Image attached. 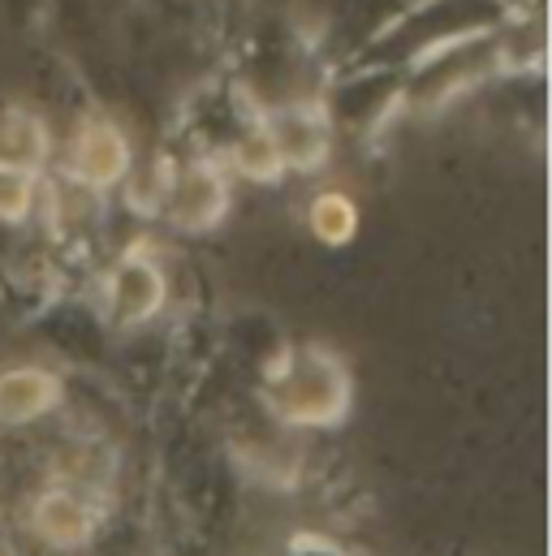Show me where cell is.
<instances>
[{"instance_id":"6","label":"cell","mask_w":552,"mask_h":556,"mask_svg":"<svg viewBox=\"0 0 552 556\" xmlns=\"http://www.w3.org/2000/svg\"><path fill=\"white\" fill-rule=\"evenodd\" d=\"M30 531L48 548H83L100 531V509L74 488H43L30 505Z\"/></svg>"},{"instance_id":"4","label":"cell","mask_w":552,"mask_h":556,"mask_svg":"<svg viewBox=\"0 0 552 556\" xmlns=\"http://www.w3.org/2000/svg\"><path fill=\"white\" fill-rule=\"evenodd\" d=\"M168 302V277L164 268L147 255L130 247L104 277V311L117 328H142L151 324Z\"/></svg>"},{"instance_id":"9","label":"cell","mask_w":552,"mask_h":556,"mask_svg":"<svg viewBox=\"0 0 552 556\" xmlns=\"http://www.w3.org/2000/svg\"><path fill=\"white\" fill-rule=\"evenodd\" d=\"M306 225L324 247H350L359 233V203L346 190H319L306 207Z\"/></svg>"},{"instance_id":"8","label":"cell","mask_w":552,"mask_h":556,"mask_svg":"<svg viewBox=\"0 0 552 556\" xmlns=\"http://www.w3.org/2000/svg\"><path fill=\"white\" fill-rule=\"evenodd\" d=\"M48 155H52V135L39 113L17 104L0 109V168L39 177L48 168Z\"/></svg>"},{"instance_id":"11","label":"cell","mask_w":552,"mask_h":556,"mask_svg":"<svg viewBox=\"0 0 552 556\" xmlns=\"http://www.w3.org/2000/svg\"><path fill=\"white\" fill-rule=\"evenodd\" d=\"M35 203H39V177L0 168V220L4 225H22L35 212Z\"/></svg>"},{"instance_id":"5","label":"cell","mask_w":552,"mask_h":556,"mask_svg":"<svg viewBox=\"0 0 552 556\" xmlns=\"http://www.w3.org/2000/svg\"><path fill=\"white\" fill-rule=\"evenodd\" d=\"M264 126L273 135L285 168H293V173L324 168V160L333 151V126L319 104H289V109L264 113Z\"/></svg>"},{"instance_id":"7","label":"cell","mask_w":552,"mask_h":556,"mask_svg":"<svg viewBox=\"0 0 552 556\" xmlns=\"http://www.w3.org/2000/svg\"><path fill=\"white\" fill-rule=\"evenodd\" d=\"M61 376L48 367L0 371V427H26L61 406Z\"/></svg>"},{"instance_id":"10","label":"cell","mask_w":552,"mask_h":556,"mask_svg":"<svg viewBox=\"0 0 552 556\" xmlns=\"http://www.w3.org/2000/svg\"><path fill=\"white\" fill-rule=\"evenodd\" d=\"M229 168L242 173L247 181H260V186H268V181H276V177L285 173V160H280V151H276L264 117H255V122L247 126V135L229 147Z\"/></svg>"},{"instance_id":"2","label":"cell","mask_w":552,"mask_h":556,"mask_svg":"<svg viewBox=\"0 0 552 556\" xmlns=\"http://www.w3.org/2000/svg\"><path fill=\"white\" fill-rule=\"evenodd\" d=\"M65 181L91 194H109L113 186H126L135 173V147L126 139V130L104 117V113H87L74 126V139L65 151Z\"/></svg>"},{"instance_id":"3","label":"cell","mask_w":552,"mask_h":556,"mask_svg":"<svg viewBox=\"0 0 552 556\" xmlns=\"http://www.w3.org/2000/svg\"><path fill=\"white\" fill-rule=\"evenodd\" d=\"M229 203H234V186H229L225 164L186 160L181 168L168 173L160 212L177 233H208V229H216L225 220Z\"/></svg>"},{"instance_id":"1","label":"cell","mask_w":552,"mask_h":556,"mask_svg":"<svg viewBox=\"0 0 552 556\" xmlns=\"http://www.w3.org/2000/svg\"><path fill=\"white\" fill-rule=\"evenodd\" d=\"M268 410L289 427H333L350 410V371L324 345H298L276 358L264 384Z\"/></svg>"}]
</instances>
